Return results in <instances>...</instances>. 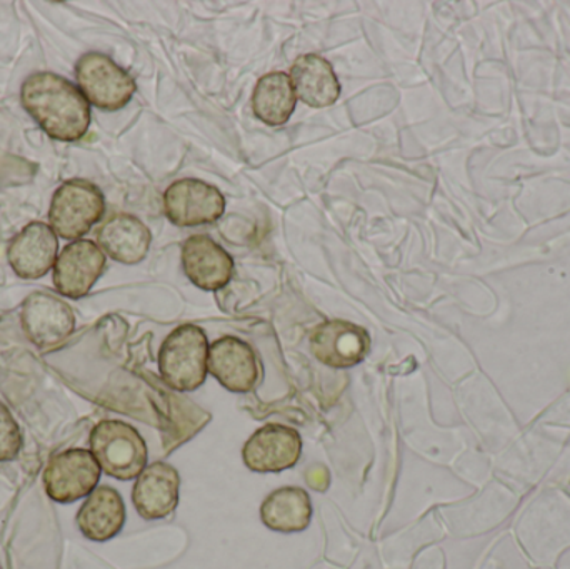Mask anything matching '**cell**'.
<instances>
[{"label": "cell", "instance_id": "1", "mask_svg": "<svg viewBox=\"0 0 570 569\" xmlns=\"http://www.w3.org/2000/svg\"><path fill=\"white\" fill-rule=\"evenodd\" d=\"M23 109L60 143H77L90 127V104L79 87L52 72H37L20 89Z\"/></svg>", "mask_w": 570, "mask_h": 569}, {"label": "cell", "instance_id": "2", "mask_svg": "<svg viewBox=\"0 0 570 569\" xmlns=\"http://www.w3.org/2000/svg\"><path fill=\"white\" fill-rule=\"evenodd\" d=\"M209 340L196 324H183L164 340L159 371L164 383L180 393L199 390L206 383Z\"/></svg>", "mask_w": 570, "mask_h": 569}, {"label": "cell", "instance_id": "3", "mask_svg": "<svg viewBox=\"0 0 570 569\" xmlns=\"http://www.w3.org/2000/svg\"><path fill=\"white\" fill-rule=\"evenodd\" d=\"M90 451L107 477L132 481L147 468L149 451L139 431L119 420H104L90 431Z\"/></svg>", "mask_w": 570, "mask_h": 569}, {"label": "cell", "instance_id": "4", "mask_svg": "<svg viewBox=\"0 0 570 569\" xmlns=\"http://www.w3.org/2000/svg\"><path fill=\"white\" fill-rule=\"evenodd\" d=\"M106 213L102 190L89 180L72 179L60 184L50 203L49 223L63 239L86 236Z\"/></svg>", "mask_w": 570, "mask_h": 569}, {"label": "cell", "instance_id": "5", "mask_svg": "<svg viewBox=\"0 0 570 569\" xmlns=\"http://www.w3.org/2000/svg\"><path fill=\"white\" fill-rule=\"evenodd\" d=\"M76 77L87 102L107 112L124 109L137 90L132 76L106 53H83L77 60Z\"/></svg>", "mask_w": 570, "mask_h": 569}, {"label": "cell", "instance_id": "6", "mask_svg": "<svg viewBox=\"0 0 570 569\" xmlns=\"http://www.w3.org/2000/svg\"><path fill=\"white\" fill-rule=\"evenodd\" d=\"M99 463L89 450H67L50 458L43 470L47 497L60 504L89 497L100 481Z\"/></svg>", "mask_w": 570, "mask_h": 569}, {"label": "cell", "instance_id": "7", "mask_svg": "<svg viewBox=\"0 0 570 569\" xmlns=\"http://www.w3.org/2000/svg\"><path fill=\"white\" fill-rule=\"evenodd\" d=\"M20 323L27 340L42 351L62 346L76 330L72 307L50 293H32L22 304Z\"/></svg>", "mask_w": 570, "mask_h": 569}, {"label": "cell", "instance_id": "8", "mask_svg": "<svg viewBox=\"0 0 570 569\" xmlns=\"http://www.w3.org/2000/svg\"><path fill=\"white\" fill-rule=\"evenodd\" d=\"M226 199L217 187L200 179H180L164 193V214L179 227L213 224L224 216Z\"/></svg>", "mask_w": 570, "mask_h": 569}, {"label": "cell", "instance_id": "9", "mask_svg": "<svg viewBox=\"0 0 570 569\" xmlns=\"http://www.w3.org/2000/svg\"><path fill=\"white\" fill-rule=\"evenodd\" d=\"M106 254L92 241L67 244L53 266V287L60 296L80 300L96 286L106 271Z\"/></svg>", "mask_w": 570, "mask_h": 569}, {"label": "cell", "instance_id": "10", "mask_svg": "<svg viewBox=\"0 0 570 569\" xmlns=\"http://www.w3.org/2000/svg\"><path fill=\"white\" fill-rule=\"evenodd\" d=\"M302 438L294 428L266 424L259 428L243 448V461L253 473H283L298 463Z\"/></svg>", "mask_w": 570, "mask_h": 569}, {"label": "cell", "instance_id": "11", "mask_svg": "<svg viewBox=\"0 0 570 569\" xmlns=\"http://www.w3.org/2000/svg\"><path fill=\"white\" fill-rule=\"evenodd\" d=\"M311 350L325 366L348 370L367 357L371 336L364 327L348 321H325L312 331Z\"/></svg>", "mask_w": 570, "mask_h": 569}, {"label": "cell", "instance_id": "12", "mask_svg": "<svg viewBox=\"0 0 570 569\" xmlns=\"http://www.w3.org/2000/svg\"><path fill=\"white\" fill-rule=\"evenodd\" d=\"M207 370L230 393H249L259 381L256 353L246 341L224 336L209 347Z\"/></svg>", "mask_w": 570, "mask_h": 569}, {"label": "cell", "instance_id": "13", "mask_svg": "<svg viewBox=\"0 0 570 569\" xmlns=\"http://www.w3.org/2000/svg\"><path fill=\"white\" fill-rule=\"evenodd\" d=\"M179 471L169 463L156 461L137 478L132 490V503L144 520H166L179 507Z\"/></svg>", "mask_w": 570, "mask_h": 569}, {"label": "cell", "instance_id": "14", "mask_svg": "<svg viewBox=\"0 0 570 569\" xmlns=\"http://www.w3.org/2000/svg\"><path fill=\"white\" fill-rule=\"evenodd\" d=\"M59 241L52 227L43 223H30L23 227L7 249V261L22 279H40L57 261Z\"/></svg>", "mask_w": 570, "mask_h": 569}, {"label": "cell", "instance_id": "15", "mask_svg": "<svg viewBox=\"0 0 570 569\" xmlns=\"http://www.w3.org/2000/svg\"><path fill=\"white\" fill-rule=\"evenodd\" d=\"M187 279L203 291H219L233 279L234 259L213 237L196 234L183 246Z\"/></svg>", "mask_w": 570, "mask_h": 569}, {"label": "cell", "instance_id": "16", "mask_svg": "<svg viewBox=\"0 0 570 569\" xmlns=\"http://www.w3.org/2000/svg\"><path fill=\"white\" fill-rule=\"evenodd\" d=\"M97 243L110 259L134 266L142 263L149 254L153 234L137 217L117 214L97 230Z\"/></svg>", "mask_w": 570, "mask_h": 569}, {"label": "cell", "instance_id": "17", "mask_svg": "<svg viewBox=\"0 0 570 569\" xmlns=\"http://www.w3.org/2000/svg\"><path fill=\"white\" fill-rule=\"evenodd\" d=\"M126 518V504L119 491L110 487H97L80 507L76 520L83 538L106 543L124 530Z\"/></svg>", "mask_w": 570, "mask_h": 569}, {"label": "cell", "instance_id": "18", "mask_svg": "<svg viewBox=\"0 0 570 569\" xmlns=\"http://www.w3.org/2000/svg\"><path fill=\"white\" fill-rule=\"evenodd\" d=\"M291 82L295 97L305 106L322 109L332 106L341 97V82L334 67L317 53L298 57L291 69Z\"/></svg>", "mask_w": 570, "mask_h": 569}, {"label": "cell", "instance_id": "19", "mask_svg": "<svg viewBox=\"0 0 570 569\" xmlns=\"http://www.w3.org/2000/svg\"><path fill=\"white\" fill-rule=\"evenodd\" d=\"M312 500L307 491L298 487H284L273 491L261 504L264 527L276 533H302L311 527Z\"/></svg>", "mask_w": 570, "mask_h": 569}, {"label": "cell", "instance_id": "20", "mask_svg": "<svg viewBox=\"0 0 570 569\" xmlns=\"http://www.w3.org/2000/svg\"><path fill=\"white\" fill-rule=\"evenodd\" d=\"M295 104L297 97L287 73H266L256 84L253 94L254 114L267 126H284L294 114Z\"/></svg>", "mask_w": 570, "mask_h": 569}, {"label": "cell", "instance_id": "21", "mask_svg": "<svg viewBox=\"0 0 570 569\" xmlns=\"http://www.w3.org/2000/svg\"><path fill=\"white\" fill-rule=\"evenodd\" d=\"M23 438L19 424L6 404L0 403V463L16 460L22 450Z\"/></svg>", "mask_w": 570, "mask_h": 569}]
</instances>
